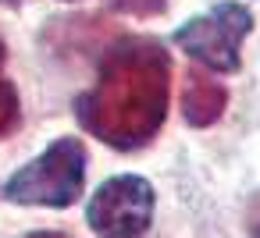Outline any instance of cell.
<instances>
[{
	"mask_svg": "<svg viewBox=\"0 0 260 238\" xmlns=\"http://www.w3.org/2000/svg\"><path fill=\"white\" fill-rule=\"evenodd\" d=\"M168 96V50L150 36H125L104 54L96 86L75 96V117L100 142L114 149H139L160 132Z\"/></svg>",
	"mask_w": 260,
	"mask_h": 238,
	"instance_id": "1",
	"label": "cell"
},
{
	"mask_svg": "<svg viewBox=\"0 0 260 238\" xmlns=\"http://www.w3.org/2000/svg\"><path fill=\"white\" fill-rule=\"evenodd\" d=\"M82 185H86V149L79 139L64 135L54 146H47L32 164L15 171L4 185V195L25 206L64 210L82 195Z\"/></svg>",
	"mask_w": 260,
	"mask_h": 238,
	"instance_id": "2",
	"label": "cell"
},
{
	"mask_svg": "<svg viewBox=\"0 0 260 238\" xmlns=\"http://www.w3.org/2000/svg\"><path fill=\"white\" fill-rule=\"evenodd\" d=\"M249 29H253V15L235 0H224V4L210 8L203 18L185 22L171 39L203 68L232 75V71H239V50H242V39L249 36Z\"/></svg>",
	"mask_w": 260,
	"mask_h": 238,
	"instance_id": "3",
	"label": "cell"
},
{
	"mask_svg": "<svg viewBox=\"0 0 260 238\" xmlns=\"http://www.w3.org/2000/svg\"><path fill=\"white\" fill-rule=\"evenodd\" d=\"M153 220V185L139 174H118L96 188L86 224L100 238H139Z\"/></svg>",
	"mask_w": 260,
	"mask_h": 238,
	"instance_id": "4",
	"label": "cell"
},
{
	"mask_svg": "<svg viewBox=\"0 0 260 238\" xmlns=\"http://www.w3.org/2000/svg\"><path fill=\"white\" fill-rule=\"evenodd\" d=\"M228 107V93L221 82H214L210 75L203 71H189L185 75V89H182V110H185V121L196 125V128H207L214 125Z\"/></svg>",
	"mask_w": 260,
	"mask_h": 238,
	"instance_id": "5",
	"label": "cell"
},
{
	"mask_svg": "<svg viewBox=\"0 0 260 238\" xmlns=\"http://www.w3.org/2000/svg\"><path fill=\"white\" fill-rule=\"evenodd\" d=\"M18 117H22V107H18V93L11 78L4 75V43H0V139L18 128Z\"/></svg>",
	"mask_w": 260,
	"mask_h": 238,
	"instance_id": "6",
	"label": "cell"
},
{
	"mask_svg": "<svg viewBox=\"0 0 260 238\" xmlns=\"http://www.w3.org/2000/svg\"><path fill=\"white\" fill-rule=\"evenodd\" d=\"M118 15H132V18H153L168 8V0H107Z\"/></svg>",
	"mask_w": 260,
	"mask_h": 238,
	"instance_id": "7",
	"label": "cell"
},
{
	"mask_svg": "<svg viewBox=\"0 0 260 238\" xmlns=\"http://www.w3.org/2000/svg\"><path fill=\"white\" fill-rule=\"evenodd\" d=\"M29 238H68V234H50V231H40V234H29Z\"/></svg>",
	"mask_w": 260,
	"mask_h": 238,
	"instance_id": "8",
	"label": "cell"
},
{
	"mask_svg": "<svg viewBox=\"0 0 260 238\" xmlns=\"http://www.w3.org/2000/svg\"><path fill=\"white\" fill-rule=\"evenodd\" d=\"M0 4H4V8H18V4H22V0H0Z\"/></svg>",
	"mask_w": 260,
	"mask_h": 238,
	"instance_id": "9",
	"label": "cell"
},
{
	"mask_svg": "<svg viewBox=\"0 0 260 238\" xmlns=\"http://www.w3.org/2000/svg\"><path fill=\"white\" fill-rule=\"evenodd\" d=\"M253 238H260V224H256V231H253Z\"/></svg>",
	"mask_w": 260,
	"mask_h": 238,
	"instance_id": "10",
	"label": "cell"
}]
</instances>
